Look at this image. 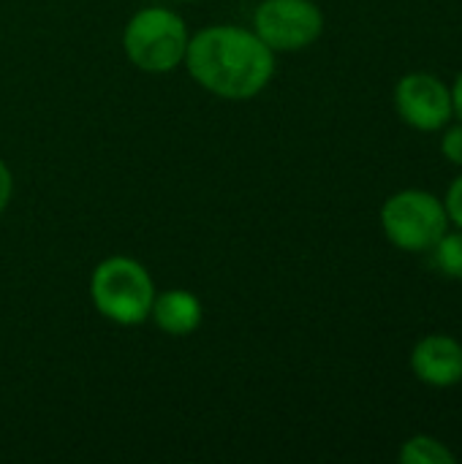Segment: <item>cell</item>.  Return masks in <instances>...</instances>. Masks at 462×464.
Listing matches in <instances>:
<instances>
[{"label": "cell", "instance_id": "5b68a950", "mask_svg": "<svg viewBox=\"0 0 462 464\" xmlns=\"http://www.w3.org/2000/svg\"><path fill=\"white\" fill-rule=\"evenodd\" d=\"M324 30V14L313 0H264L253 14V33L272 52L310 46Z\"/></svg>", "mask_w": 462, "mask_h": 464}, {"label": "cell", "instance_id": "6da1fadb", "mask_svg": "<svg viewBox=\"0 0 462 464\" xmlns=\"http://www.w3.org/2000/svg\"><path fill=\"white\" fill-rule=\"evenodd\" d=\"M185 65L212 95L248 101L270 84L275 73V52L253 30L212 24L188 41Z\"/></svg>", "mask_w": 462, "mask_h": 464}, {"label": "cell", "instance_id": "277c9868", "mask_svg": "<svg viewBox=\"0 0 462 464\" xmlns=\"http://www.w3.org/2000/svg\"><path fill=\"white\" fill-rule=\"evenodd\" d=\"M387 239L406 253L430 250L447 231L449 215L444 201L428 190H400L381 209Z\"/></svg>", "mask_w": 462, "mask_h": 464}, {"label": "cell", "instance_id": "8fae6325", "mask_svg": "<svg viewBox=\"0 0 462 464\" xmlns=\"http://www.w3.org/2000/svg\"><path fill=\"white\" fill-rule=\"evenodd\" d=\"M441 152H444L447 160L462 166V122L447 128V133H444V139H441Z\"/></svg>", "mask_w": 462, "mask_h": 464}, {"label": "cell", "instance_id": "9c48e42d", "mask_svg": "<svg viewBox=\"0 0 462 464\" xmlns=\"http://www.w3.org/2000/svg\"><path fill=\"white\" fill-rule=\"evenodd\" d=\"M400 462L403 464H452L457 462V457L436 438L428 435H417L408 443H403L400 449Z\"/></svg>", "mask_w": 462, "mask_h": 464}, {"label": "cell", "instance_id": "7c38bea8", "mask_svg": "<svg viewBox=\"0 0 462 464\" xmlns=\"http://www.w3.org/2000/svg\"><path fill=\"white\" fill-rule=\"evenodd\" d=\"M444 207H447L449 220H452L457 228H462V174L449 185L447 198H444Z\"/></svg>", "mask_w": 462, "mask_h": 464}, {"label": "cell", "instance_id": "30bf717a", "mask_svg": "<svg viewBox=\"0 0 462 464\" xmlns=\"http://www.w3.org/2000/svg\"><path fill=\"white\" fill-rule=\"evenodd\" d=\"M430 250H433V264L441 275L462 280V228L447 231Z\"/></svg>", "mask_w": 462, "mask_h": 464}, {"label": "cell", "instance_id": "ba28073f", "mask_svg": "<svg viewBox=\"0 0 462 464\" xmlns=\"http://www.w3.org/2000/svg\"><path fill=\"white\" fill-rule=\"evenodd\" d=\"M150 318L172 337H188L202 326V302L191 291H163L152 299Z\"/></svg>", "mask_w": 462, "mask_h": 464}, {"label": "cell", "instance_id": "52a82bcc", "mask_svg": "<svg viewBox=\"0 0 462 464\" xmlns=\"http://www.w3.org/2000/svg\"><path fill=\"white\" fill-rule=\"evenodd\" d=\"M414 375L436 389L462 383V345L447 334H430L417 343L411 353Z\"/></svg>", "mask_w": 462, "mask_h": 464}, {"label": "cell", "instance_id": "7a4b0ae2", "mask_svg": "<svg viewBox=\"0 0 462 464\" xmlns=\"http://www.w3.org/2000/svg\"><path fill=\"white\" fill-rule=\"evenodd\" d=\"M90 296L103 318L120 326H136L150 318L155 285L150 272L139 261L112 256L93 269Z\"/></svg>", "mask_w": 462, "mask_h": 464}, {"label": "cell", "instance_id": "3957f363", "mask_svg": "<svg viewBox=\"0 0 462 464\" xmlns=\"http://www.w3.org/2000/svg\"><path fill=\"white\" fill-rule=\"evenodd\" d=\"M188 27L182 16L169 8H142L123 33L125 57L147 73H169L185 60Z\"/></svg>", "mask_w": 462, "mask_h": 464}, {"label": "cell", "instance_id": "4fadbf2b", "mask_svg": "<svg viewBox=\"0 0 462 464\" xmlns=\"http://www.w3.org/2000/svg\"><path fill=\"white\" fill-rule=\"evenodd\" d=\"M11 190H14L11 171H8V166L0 160V215H3V209L8 207V201H11Z\"/></svg>", "mask_w": 462, "mask_h": 464}, {"label": "cell", "instance_id": "8992f818", "mask_svg": "<svg viewBox=\"0 0 462 464\" xmlns=\"http://www.w3.org/2000/svg\"><path fill=\"white\" fill-rule=\"evenodd\" d=\"M395 106L403 122L417 130H438L455 117L452 90L433 73L417 71L398 82Z\"/></svg>", "mask_w": 462, "mask_h": 464}, {"label": "cell", "instance_id": "5bb4252c", "mask_svg": "<svg viewBox=\"0 0 462 464\" xmlns=\"http://www.w3.org/2000/svg\"><path fill=\"white\" fill-rule=\"evenodd\" d=\"M452 106H455V114L462 122V73L455 79V87H452Z\"/></svg>", "mask_w": 462, "mask_h": 464}]
</instances>
